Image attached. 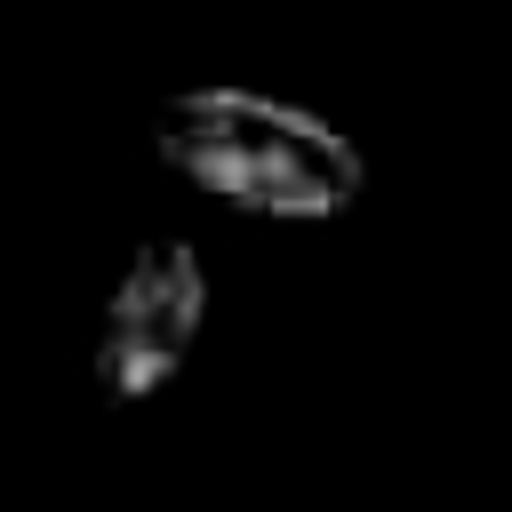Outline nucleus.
<instances>
[{
    "mask_svg": "<svg viewBox=\"0 0 512 512\" xmlns=\"http://www.w3.org/2000/svg\"><path fill=\"white\" fill-rule=\"evenodd\" d=\"M160 160L248 216H336L360 192V144L256 88H184L160 112Z\"/></svg>",
    "mask_w": 512,
    "mask_h": 512,
    "instance_id": "1",
    "label": "nucleus"
},
{
    "mask_svg": "<svg viewBox=\"0 0 512 512\" xmlns=\"http://www.w3.org/2000/svg\"><path fill=\"white\" fill-rule=\"evenodd\" d=\"M208 320V272L184 240H144L104 296L96 320V392L104 400H152L200 344Z\"/></svg>",
    "mask_w": 512,
    "mask_h": 512,
    "instance_id": "2",
    "label": "nucleus"
}]
</instances>
